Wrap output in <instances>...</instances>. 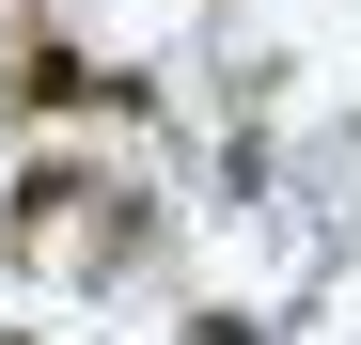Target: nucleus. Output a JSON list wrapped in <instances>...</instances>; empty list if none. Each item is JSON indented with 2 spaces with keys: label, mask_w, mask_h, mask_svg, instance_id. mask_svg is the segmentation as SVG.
<instances>
[{
  "label": "nucleus",
  "mask_w": 361,
  "mask_h": 345,
  "mask_svg": "<svg viewBox=\"0 0 361 345\" xmlns=\"http://www.w3.org/2000/svg\"><path fill=\"white\" fill-rule=\"evenodd\" d=\"M47 251H79L63 282H110V251H142V204H110L94 157H47L16 189V267H47Z\"/></svg>",
  "instance_id": "f257e3e1"
},
{
  "label": "nucleus",
  "mask_w": 361,
  "mask_h": 345,
  "mask_svg": "<svg viewBox=\"0 0 361 345\" xmlns=\"http://www.w3.org/2000/svg\"><path fill=\"white\" fill-rule=\"evenodd\" d=\"M16 110H110V126H142L157 94H142L126 63H94V47H63V32H32V47H16Z\"/></svg>",
  "instance_id": "f03ea898"
},
{
  "label": "nucleus",
  "mask_w": 361,
  "mask_h": 345,
  "mask_svg": "<svg viewBox=\"0 0 361 345\" xmlns=\"http://www.w3.org/2000/svg\"><path fill=\"white\" fill-rule=\"evenodd\" d=\"M0 32H16V47H32V32H47V0H0Z\"/></svg>",
  "instance_id": "7ed1b4c3"
},
{
  "label": "nucleus",
  "mask_w": 361,
  "mask_h": 345,
  "mask_svg": "<svg viewBox=\"0 0 361 345\" xmlns=\"http://www.w3.org/2000/svg\"><path fill=\"white\" fill-rule=\"evenodd\" d=\"M0 345H47V330H0Z\"/></svg>",
  "instance_id": "20e7f679"
}]
</instances>
